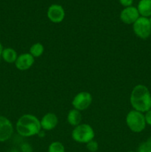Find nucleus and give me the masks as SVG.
Returning a JSON list of instances; mask_svg holds the SVG:
<instances>
[{
    "instance_id": "23",
    "label": "nucleus",
    "mask_w": 151,
    "mask_h": 152,
    "mask_svg": "<svg viewBox=\"0 0 151 152\" xmlns=\"http://www.w3.org/2000/svg\"><path fill=\"white\" fill-rule=\"evenodd\" d=\"M149 20H150V24H151V16H150L149 17Z\"/></svg>"
},
{
    "instance_id": "8",
    "label": "nucleus",
    "mask_w": 151,
    "mask_h": 152,
    "mask_svg": "<svg viewBox=\"0 0 151 152\" xmlns=\"http://www.w3.org/2000/svg\"><path fill=\"white\" fill-rule=\"evenodd\" d=\"M140 17L138 9L134 6L124 7L120 13V19L126 25H133Z\"/></svg>"
},
{
    "instance_id": "2",
    "label": "nucleus",
    "mask_w": 151,
    "mask_h": 152,
    "mask_svg": "<svg viewBox=\"0 0 151 152\" xmlns=\"http://www.w3.org/2000/svg\"><path fill=\"white\" fill-rule=\"evenodd\" d=\"M16 132L24 137H30L38 134L41 131L40 120L32 114H24L16 122Z\"/></svg>"
},
{
    "instance_id": "22",
    "label": "nucleus",
    "mask_w": 151,
    "mask_h": 152,
    "mask_svg": "<svg viewBox=\"0 0 151 152\" xmlns=\"http://www.w3.org/2000/svg\"><path fill=\"white\" fill-rule=\"evenodd\" d=\"M3 50H4V48H3L2 44L0 42V57H1V53H2Z\"/></svg>"
},
{
    "instance_id": "14",
    "label": "nucleus",
    "mask_w": 151,
    "mask_h": 152,
    "mask_svg": "<svg viewBox=\"0 0 151 152\" xmlns=\"http://www.w3.org/2000/svg\"><path fill=\"white\" fill-rule=\"evenodd\" d=\"M1 58L7 63H15L18 58L17 52L12 48H5L1 53Z\"/></svg>"
},
{
    "instance_id": "9",
    "label": "nucleus",
    "mask_w": 151,
    "mask_h": 152,
    "mask_svg": "<svg viewBox=\"0 0 151 152\" xmlns=\"http://www.w3.org/2000/svg\"><path fill=\"white\" fill-rule=\"evenodd\" d=\"M47 15L50 22L53 23H60L65 17V9L60 4H51L47 9Z\"/></svg>"
},
{
    "instance_id": "5",
    "label": "nucleus",
    "mask_w": 151,
    "mask_h": 152,
    "mask_svg": "<svg viewBox=\"0 0 151 152\" xmlns=\"http://www.w3.org/2000/svg\"><path fill=\"white\" fill-rule=\"evenodd\" d=\"M133 30L139 38L142 39L149 38L151 36V24L149 18L140 16L133 24Z\"/></svg>"
},
{
    "instance_id": "10",
    "label": "nucleus",
    "mask_w": 151,
    "mask_h": 152,
    "mask_svg": "<svg viewBox=\"0 0 151 152\" xmlns=\"http://www.w3.org/2000/svg\"><path fill=\"white\" fill-rule=\"evenodd\" d=\"M35 62V58L30 53H25L18 56L15 62V66L19 71H27L30 69Z\"/></svg>"
},
{
    "instance_id": "1",
    "label": "nucleus",
    "mask_w": 151,
    "mask_h": 152,
    "mask_svg": "<svg viewBox=\"0 0 151 152\" xmlns=\"http://www.w3.org/2000/svg\"><path fill=\"white\" fill-rule=\"evenodd\" d=\"M130 102L133 110L144 114L151 109V93L144 85H137L132 90Z\"/></svg>"
},
{
    "instance_id": "7",
    "label": "nucleus",
    "mask_w": 151,
    "mask_h": 152,
    "mask_svg": "<svg viewBox=\"0 0 151 152\" xmlns=\"http://www.w3.org/2000/svg\"><path fill=\"white\" fill-rule=\"evenodd\" d=\"M11 121L4 116L0 115V142H4L11 138L13 134Z\"/></svg>"
},
{
    "instance_id": "21",
    "label": "nucleus",
    "mask_w": 151,
    "mask_h": 152,
    "mask_svg": "<svg viewBox=\"0 0 151 152\" xmlns=\"http://www.w3.org/2000/svg\"><path fill=\"white\" fill-rule=\"evenodd\" d=\"M119 1V3L122 6H124V7H130V6H132L133 3V0H118Z\"/></svg>"
},
{
    "instance_id": "17",
    "label": "nucleus",
    "mask_w": 151,
    "mask_h": 152,
    "mask_svg": "<svg viewBox=\"0 0 151 152\" xmlns=\"http://www.w3.org/2000/svg\"><path fill=\"white\" fill-rule=\"evenodd\" d=\"M137 152H151V137L139 144Z\"/></svg>"
},
{
    "instance_id": "24",
    "label": "nucleus",
    "mask_w": 151,
    "mask_h": 152,
    "mask_svg": "<svg viewBox=\"0 0 151 152\" xmlns=\"http://www.w3.org/2000/svg\"><path fill=\"white\" fill-rule=\"evenodd\" d=\"M127 152H137V151H127Z\"/></svg>"
},
{
    "instance_id": "20",
    "label": "nucleus",
    "mask_w": 151,
    "mask_h": 152,
    "mask_svg": "<svg viewBox=\"0 0 151 152\" xmlns=\"http://www.w3.org/2000/svg\"><path fill=\"white\" fill-rule=\"evenodd\" d=\"M22 152H33V148L30 144L25 143L21 146Z\"/></svg>"
},
{
    "instance_id": "13",
    "label": "nucleus",
    "mask_w": 151,
    "mask_h": 152,
    "mask_svg": "<svg viewBox=\"0 0 151 152\" xmlns=\"http://www.w3.org/2000/svg\"><path fill=\"white\" fill-rule=\"evenodd\" d=\"M136 7L140 16L146 18L151 16V0H140Z\"/></svg>"
},
{
    "instance_id": "19",
    "label": "nucleus",
    "mask_w": 151,
    "mask_h": 152,
    "mask_svg": "<svg viewBox=\"0 0 151 152\" xmlns=\"http://www.w3.org/2000/svg\"><path fill=\"white\" fill-rule=\"evenodd\" d=\"M144 119L145 122H146V124L148 126H151V109H150L149 111H147V112H145L144 114Z\"/></svg>"
},
{
    "instance_id": "16",
    "label": "nucleus",
    "mask_w": 151,
    "mask_h": 152,
    "mask_svg": "<svg viewBox=\"0 0 151 152\" xmlns=\"http://www.w3.org/2000/svg\"><path fill=\"white\" fill-rule=\"evenodd\" d=\"M47 152H65V145L59 141H54L49 145Z\"/></svg>"
},
{
    "instance_id": "6",
    "label": "nucleus",
    "mask_w": 151,
    "mask_h": 152,
    "mask_svg": "<svg viewBox=\"0 0 151 152\" xmlns=\"http://www.w3.org/2000/svg\"><path fill=\"white\" fill-rule=\"evenodd\" d=\"M93 101V96L89 92L81 91L77 94L73 99L72 105L73 108L81 111L90 107Z\"/></svg>"
},
{
    "instance_id": "12",
    "label": "nucleus",
    "mask_w": 151,
    "mask_h": 152,
    "mask_svg": "<svg viewBox=\"0 0 151 152\" xmlns=\"http://www.w3.org/2000/svg\"><path fill=\"white\" fill-rule=\"evenodd\" d=\"M81 120H82V115H81V111H78L75 108L69 111L68 116H67L68 123L70 126H74V127L81 124Z\"/></svg>"
},
{
    "instance_id": "18",
    "label": "nucleus",
    "mask_w": 151,
    "mask_h": 152,
    "mask_svg": "<svg viewBox=\"0 0 151 152\" xmlns=\"http://www.w3.org/2000/svg\"><path fill=\"white\" fill-rule=\"evenodd\" d=\"M86 148L90 152H96L99 149V143L93 140L86 144Z\"/></svg>"
},
{
    "instance_id": "11",
    "label": "nucleus",
    "mask_w": 151,
    "mask_h": 152,
    "mask_svg": "<svg viewBox=\"0 0 151 152\" xmlns=\"http://www.w3.org/2000/svg\"><path fill=\"white\" fill-rule=\"evenodd\" d=\"M59 120L57 116L52 112H49L44 115L40 120L41 129L44 131H51L57 126Z\"/></svg>"
},
{
    "instance_id": "15",
    "label": "nucleus",
    "mask_w": 151,
    "mask_h": 152,
    "mask_svg": "<svg viewBox=\"0 0 151 152\" xmlns=\"http://www.w3.org/2000/svg\"><path fill=\"white\" fill-rule=\"evenodd\" d=\"M44 51V48L41 43L40 42H36L34 43L33 45H32L30 48V52L29 53L33 56L34 58L36 57H39L41 55L43 54Z\"/></svg>"
},
{
    "instance_id": "4",
    "label": "nucleus",
    "mask_w": 151,
    "mask_h": 152,
    "mask_svg": "<svg viewBox=\"0 0 151 152\" xmlns=\"http://www.w3.org/2000/svg\"><path fill=\"white\" fill-rule=\"evenodd\" d=\"M126 124L130 130L134 133H141L147 126L143 113L133 109L126 116Z\"/></svg>"
},
{
    "instance_id": "3",
    "label": "nucleus",
    "mask_w": 151,
    "mask_h": 152,
    "mask_svg": "<svg viewBox=\"0 0 151 152\" xmlns=\"http://www.w3.org/2000/svg\"><path fill=\"white\" fill-rule=\"evenodd\" d=\"M71 135L75 142L78 143L87 144L94 139L95 132L91 126L86 123H81L74 127Z\"/></svg>"
}]
</instances>
